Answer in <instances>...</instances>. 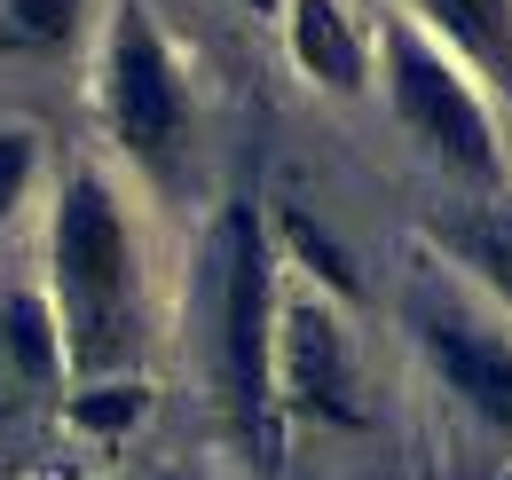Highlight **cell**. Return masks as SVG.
I'll use <instances>...</instances> for the list:
<instances>
[{
	"mask_svg": "<svg viewBox=\"0 0 512 480\" xmlns=\"http://www.w3.org/2000/svg\"><path fill=\"white\" fill-rule=\"evenodd\" d=\"M245 8H253V16H276V8H284V0H245Z\"/></svg>",
	"mask_w": 512,
	"mask_h": 480,
	"instance_id": "9a60e30c",
	"label": "cell"
},
{
	"mask_svg": "<svg viewBox=\"0 0 512 480\" xmlns=\"http://www.w3.org/2000/svg\"><path fill=\"white\" fill-rule=\"evenodd\" d=\"M402 323H410V347L426 355V370L442 378L449 402L473 410L481 425H497V433H512V323L497 307H481V292L442 252H426L410 268Z\"/></svg>",
	"mask_w": 512,
	"mask_h": 480,
	"instance_id": "5b68a950",
	"label": "cell"
},
{
	"mask_svg": "<svg viewBox=\"0 0 512 480\" xmlns=\"http://www.w3.org/2000/svg\"><path fill=\"white\" fill-rule=\"evenodd\" d=\"M260 229H268V252H276V268H284V276H300V284L323 292L331 307H347V300L363 307L355 252L316 221V205H292V197H284V205H268V213H260Z\"/></svg>",
	"mask_w": 512,
	"mask_h": 480,
	"instance_id": "9c48e42d",
	"label": "cell"
},
{
	"mask_svg": "<svg viewBox=\"0 0 512 480\" xmlns=\"http://www.w3.org/2000/svg\"><path fill=\"white\" fill-rule=\"evenodd\" d=\"M410 24L473 87H512V0H418Z\"/></svg>",
	"mask_w": 512,
	"mask_h": 480,
	"instance_id": "ba28073f",
	"label": "cell"
},
{
	"mask_svg": "<svg viewBox=\"0 0 512 480\" xmlns=\"http://www.w3.org/2000/svg\"><path fill=\"white\" fill-rule=\"evenodd\" d=\"M268 323H276V252H268V229L253 205H229L213 221V252H205V386H213V410L253 473L284 465Z\"/></svg>",
	"mask_w": 512,
	"mask_h": 480,
	"instance_id": "7a4b0ae2",
	"label": "cell"
},
{
	"mask_svg": "<svg viewBox=\"0 0 512 480\" xmlns=\"http://www.w3.org/2000/svg\"><path fill=\"white\" fill-rule=\"evenodd\" d=\"M505 480H512V473H505Z\"/></svg>",
	"mask_w": 512,
	"mask_h": 480,
	"instance_id": "2e32d148",
	"label": "cell"
},
{
	"mask_svg": "<svg viewBox=\"0 0 512 480\" xmlns=\"http://www.w3.org/2000/svg\"><path fill=\"white\" fill-rule=\"evenodd\" d=\"M48 315L64 339V386L87 378H127L150 331L142 300V244H134L119 181L95 166L64 174L56 221H48Z\"/></svg>",
	"mask_w": 512,
	"mask_h": 480,
	"instance_id": "6da1fadb",
	"label": "cell"
},
{
	"mask_svg": "<svg viewBox=\"0 0 512 480\" xmlns=\"http://www.w3.org/2000/svg\"><path fill=\"white\" fill-rule=\"evenodd\" d=\"M32 181H40V134L32 126H0V229L24 213Z\"/></svg>",
	"mask_w": 512,
	"mask_h": 480,
	"instance_id": "5bb4252c",
	"label": "cell"
},
{
	"mask_svg": "<svg viewBox=\"0 0 512 480\" xmlns=\"http://www.w3.org/2000/svg\"><path fill=\"white\" fill-rule=\"evenodd\" d=\"M95 111L111 126L119 158L142 181L174 189L197 158V87L182 48L158 32V16L142 0L111 8V32H103V56H95Z\"/></svg>",
	"mask_w": 512,
	"mask_h": 480,
	"instance_id": "3957f363",
	"label": "cell"
},
{
	"mask_svg": "<svg viewBox=\"0 0 512 480\" xmlns=\"http://www.w3.org/2000/svg\"><path fill=\"white\" fill-rule=\"evenodd\" d=\"M284 56L316 95H363L379 79V40L363 32V16L347 0H284Z\"/></svg>",
	"mask_w": 512,
	"mask_h": 480,
	"instance_id": "52a82bcc",
	"label": "cell"
},
{
	"mask_svg": "<svg viewBox=\"0 0 512 480\" xmlns=\"http://www.w3.org/2000/svg\"><path fill=\"white\" fill-rule=\"evenodd\" d=\"M268 378H276V410L284 425H323V433H355L371 418L363 402V362L347 339V315L308 292L300 276L276 268V323H268Z\"/></svg>",
	"mask_w": 512,
	"mask_h": 480,
	"instance_id": "8992f818",
	"label": "cell"
},
{
	"mask_svg": "<svg viewBox=\"0 0 512 480\" xmlns=\"http://www.w3.org/2000/svg\"><path fill=\"white\" fill-rule=\"evenodd\" d=\"M71 425L79 433H103V441H119L142 410H150V394H142V378H87V386H71Z\"/></svg>",
	"mask_w": 512,
	"mask_h": 480,
	"instance_id": "4fadbf2b",
	"label": "cell"
},
{
	"mask_svg": "<svg viewBox=\"0 0 512 480\" xmlns=\"http://www.w3.org/2000/svg\"><path fill=\"white\" fill-rule=\"evenodd\" d=\"M0 347L16 362V378H64V339L40 292H8L0 300Z\"/></svg>",
	"mask_w": 512,
	"mask_h": 480,
	"instance_id": "8fae6325",
	"label": "cell"
},
{
	"mask_svg": "<svg viewBox=\"0 0 512 480\" xmlns=\"http://www.w3.org/2000/svg\"><path fill=\"white\" fill-rule=\"evenodd\" d=\"M442 260L465 276V284H481L497 315L512 323V197H489V205H473V213H457L442 221Z\"/></svg>",
	"mask_w": 512,
	"mask_h": 480,
	"instance_id": "30bf717a",
	"label": "cell"
},
{
	"mask_svg": "<svg viewBox=\"0 0 512 480\" xmlns=\"http://www.w3.org/2000/svg\"><path fill=\"white\" fill-rule=\"evenodd\" d=\"M87 0H0V48L8 56H56L79 40Z\"/></svg>",
	"mask_w": 512,
	"mask_h": 480,
	"instance_id": "7c38bea8",
	"label": "cell"
},
{
	"mask_svg": "<svg viewBox=\"0 0 512 480\" xmlns=\"http://www.w3.org/2000/svg\"><path fill=\"white\" fill-rule=\"evenodd\" d=\"M371 87H386L394 126H402L449 181H465V189H481V197L505 189V126L489 111V95H481L410 16H386L379 79H371Z\"/></svg>",
	"mask_w": 512,
	"mask_h": 480,
	"instance_id": "277c9868",
	"label": "cell"
}]
</instances>
